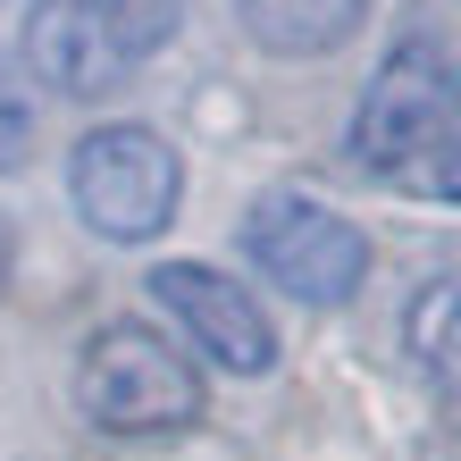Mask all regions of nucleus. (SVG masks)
I'll list each match as a JSON object with an SVG mask.
<instances>
[{
	"label": "nucleus",
	"instance_id": "obj_2",
	"mask_svg": "<svg viewBox=\"0 0 461 461\" xmlns=\"http://www.w3.org/2000/svg\"><path fill=\"white\" fill-rule=\"evenodd\" d=\"M76 411L101 437H185L210 411L194 352L159 336L151 319H101L76 352Z\"/></svg>",
	"mask_w": 461,
	"mask_h": 461
},
{
	"label": "nucleus",
	"instance_id": "obj_4",
	"mask_svg": "<svg viewBox=\"0 0 461 461\" xmlns=\"http://www.w3.org/2000/svg\"><path fill=\"white\" fill-rule=\"evenodd\" d=\"M243 260L311 311H336L369 285V235L319 194H294V185H277V194H260L243 210Z\"/></svg>",
	"mask_w": 461,
	"mask_h": 461
},
{
	"label": "nucleus",
	"instance_id": "obj_5",
	"mask_svg": "<svg viewBox=\"0 0 461 461\" xmlns=\"http://www.w3.org/2000/svg\"><path fill=\"white\" fill-rule=\"evenodd\" d=\"M151 303L176 319V336L227 377H268L277 369V328H268L260 294L235 285L210 260H159L151 268Z\"/></svg>",
	"mask_w": 461,
	"mask_h": 461
},
{
	"label": "nucleus",
	"instance_id": "obj_6",
	"mask_svg": "<svg viewBox=\"0 0 461 461\" xmlns=\"http://www.w3.org/2000/svg\"><path fill=\"white\" fill-rule=\"evenodd\" d=\"M143 68L118 0H42L25 17V76L42 93H68V101H101L118 93L126 76Z\"/></svg>",
	"mask_w": 461,
	"mask_h": 461
},
{
	"label": "nucleus",
	"instance_id": "obj_7",
	"mask_svg": "<svg viewBox=\"0 0 461 461\" xmlns=\"http://www.w3.org/2000/svg\"><path fill=\"white\" fill-rule=\"evenodd\" d=\"M235 17L268 59H328L361 34L369 0H235Z\"/></svg>",
	"mask_w": 461,
	"mask_h": 461
},
{
	"label": "nucleus",
	"instance_id": "obj_9",
	"mask_svg": "<svg viewBox=\"0 0 461 461\" xmlns=\"http://www.w3.org/2000/svg\"><path fill=\"white\" fill-rule=\"evenodd\" d=\"M118 17H126V34L143 59H159V50L176 42V25H185V0H118Z\"/></svg>",
	"mask_w": 461,
	"mask_h": 461
},
{
	"label": "nucleus",
	"instance_id": "obj_1",
	"mask_svg": "<svg viewBox=\"0 0 461 461\" xmlns=\"http://www.w3.org/2000/svg\"><path fill=\"white\" fill-rule=\"evenodd\" d=\"M461 134V42L437 25H402L352 101L344 151L369 176H411Z\"/></svg>",
	"mask_w": 461,
	"mask_h": 461
},
{
	"label": "nucleus",
	"instance_id": "obj_10",
	"mask_svg": "<svg viewBox=\"0 0 461 461\" xmlns=\"http://www.w3.org/2000/svg\"><path fill=\"white\" fill-rule=\"evenodd\" d=\"M428 194H445V202H461V143H445L437 159H428Z\"/></svg>",
	"mask_w": 461,
	"mask_h": 461
},
{
	"label": "nucleus",
	"instance_id": "obj_8",
	"mask_svg": "<svg viewBox=\"0 0 461 461\" xmlns=\"http://www.w3.org/2000/svg\"><path fill=\"white\" fill-rule=\"evenodd\" d=\"M34 134H42V101H34V76L25 59L0 50V176H17L34 159Z\"/></svg>",
	"mask_w": 461,
	"mask_h": 461
},
{
	"label": "nucleus",
	"instance_id": "obj_11",
	"mask_svg": "<svg viewBox=\"0 0 461 461\" xmlns=\"http://www.w3.org/2000/svg\"><path fill=\"white\" fill-rule=\"evenodd\" d=\"M0 277H9V227H0Z\"/></svg>",
	"mask_w": 461,
	"mask_h": 461
},
{
	"label": "nucleus",
	"instance_id": "obj_3",
	"mask_svg": "<svg viewBox=\"0 0 461 461\" xmlns=\"http://www.w3.org/2000/svg\"><path fill=\"white\" fill-rule=\"evenodd\" d=\"M68 202L101 243H159L185 202V159L168 134L134 126V118H110L93 134H76L68 151Z\"/></svg>",
	"mask_w": 461,
	"mask_h": 461
}]
</instances>
